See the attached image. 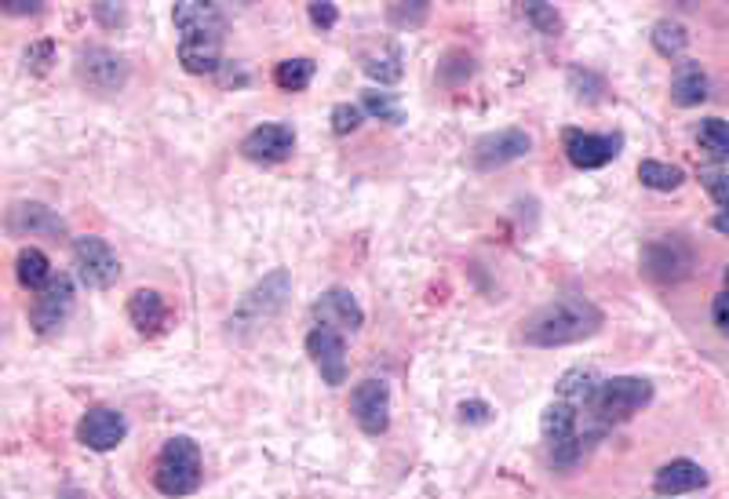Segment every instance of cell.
I'll return each instance as SVG.
<instances>
[{
	"instance_id": "1",
	"label": "cell",
	"mask_w": 729,
	"mask_h": 499,
	"mask_svg": "<svg viewBox=\"0 0 729 499\" xmlns=\"http://www.w3.org/2000/svg\"><path fill=\"white\" fill-rule=\"evenodd\" d=\"M601 324H606V313L587 296H559L522 321V340L529 346H570L592 340Z\"/></svg>"
},
{
	"instance_id": "2",
	"label": "cell",
	"mask_w": 729,
	"mask_h": 499,
	"mask_svg": "<svg viewBox=\"0 0 729 499\" xmlns=\"http://www.w3.org/2000/svg\"><path fill=\"white\" fill-rule=\"evenodd\" d=\"M179 30V63L187 74H212L223 63V33L227 19L216 4L201 0H183L172 11Z\"/></svg>"
},
{
	"instance_id": "3",
	"label": "cell",
	"mask_w": 729,
	"mask_h": 499,
	"mask_svg": "<svg viewBox=\"0 0 729 499\" xmlns=\"http://www.w3.org/2000/svg\"><path fill=\"white\" fill-rule=\"evenodd\" d=\"M653 401V382L642 376H612L601 379L592 398V423L609 431L617 423H628Z\"/></svg>"
},
{
	"instance_id": "4",
	"label": "cell",
	"mask_w": 729,
	"mask_h": 499,
	"mask_svg": "<svg viewBox=\"0 0 729 499\" xmlns=\"http://www.w3.org/2000/svg\"><path fill=\"white\" fill-rule=\"evenodd\" d=\"M201 448L194 437H168L165 448H161L157 456V467H154V485L161 496H172V499H183V496H194L201 489Z\"/></svg>"
},
{
	"instance_id": "5",
	"label": "cell",
	"mask_w": 729,
	"mask_h": 499,
	"mask_svg": "<svg viewBox=\"0 0 729 499\" xmlns=\"http://www.w3.org/2000/svg\"><path fill=\"white\" fill-rule=\"evenodd\" d=\"M288 292H292V277L288 270H274L266 274L263 281L252 288V292L241 299L234 318H230V332H245V329H263L266 321H274L281 313Z\"/></svg>"
},
{
	"instance_id": "6",
	"label": "cell",
	"mask_w": 729,
	"mask_h": 499,
	"mask_svg": "<svg viewBox=\"0 0 729 499\" xmlns=\"http://www.w3.org/2000/svg\"><path fill=\"white\" fill-rule=\"evenodd\" d=\"M74 266H77V281L85 288H96V292H107L121 277V263H118V255H113V248L102 237H91V234L74 241Z\"/></svg>"
},
{
	"instance_id": "7",
	"label": "cell",
	"mask_w": 729,
	"mask_h": 499,
	"mask_svg": "<svg viewBox=\"0 0 729 499\" xmlns=\"http://www.w3.org/2000/svg\"><path fill=\"white\" fill-rule=\"evenodd\" d=\"M532 154V135L522 127H500V132L482 135L471 149V168L474 171H496L511 160H522Z\"/></svg>"
},
{
	"instance_id": "8",
	"label": "cell",
	"mask_w": 729,
	"mask_h": 499,
	"mask_svg": "<svg viewBox=\"0 0 729 499\" xmlns=\"http://www.w3.org/2000/svg\"><path fill=\"white\" fill-rule=\"evenodd\" d=\"M562 149L565 157H570L573 168H606L609 160L620 157L623 149V135L620 132H606V135H595V132H584V127H565L562 132Z\"/></svg>"
},
{
	"instance_id": "9",
	"label": "cell",
	"mask_w": 729,
	"mask_h": 499,
	"mask_svg": "<svg viewBox=\"0 0 729 499\" xmlns=\"http://www.w3.org/2000/svg\"><path fill=\"white\" fill-rule=\"evenodd\" d=\"M77 77L85 88L110 96V91H121L124 80H129V63L110 48H85L77 55Z\"/></svg>"
},
{
	"instance_id": "10",
	"label": "cell",
	"mask_w": 729,
	"mask_h": 499,
	"mask_svg": "<svg viewBox=\"0 0 729 499\" xmlns=\"http://www.w3.org/2000/svg\"><path fill=\"white\" fill-rule=\"evenodd\" d=\"M354 423L362 426L368 437L387 434L390 426V387L384 379H362L351 393Z\"/></svg>"
},
{
	"instance_id": "11",
	"label": "cell",
	"mask_w": 729,
	"mask_h": 499,
	"mask_svg": "<svg viewBox=\"0 0 729 499\" xmlns=\"http://www.w3.org/2000/svg\"><path fill=\"white\" fill-rule=\"evenodd\" d=\"M69 310H74V281H69L66 274H59V277H52V281L41 288L37 299H33V310H30L33 332L52 335L55 329H63V321L69 318Z\"/></svg>"
},
{
	"instance_id": "12",
	"label": "cell",
	"mask_w": 729,
	"mask_h": 499,
	"mask_svg": "<svg viewBox=\"0 0 729 499\" xmlns=\"http://www.w3.org/2000/svg\"><path fill=\"white\" fill-rule=\"evenodd\" d=\"M124 437H129V420H124V412L107 409V404H96V409H88L85 415H80V423H77V441L85 448H91V452L118 448Z\"/></svg>"
},
{
	"instance_id": "13",
	"label": "cell",
	"mask_w": 729,
	"mask_h": 499,
	"mask_svg": "<svg viewBox=\"0 0 729 499\" xmlns=\"http://www.w3.org/2000/svg\"><path fill=\"white\" fill-rule=\"evenodd\" d=\"M307 354L329 387H343L346 382V343L340 332L321 329L318 324V329L307 335Z\"/></svg>"
},
{
	"instance_id": "14",
	"label": "cell",
	"mask_w": 729,
	"mask_h": 499,
	"mask_svg": "<svg viewBox=\"0 0 729 499\" xmlns=\"http://www.w3.org/2000/svg\"><path fill=\"white\" fill-rule=\"evenodd\" d=\"M689 263H693V252L678 234L653 241V245H645L642 252V266L653 281H678V277L689 274Z\"/></svg>"
},
{
	"instance_id": "15",
	"label": "cell",
	"mask_w": 729,
	"mask_h": 499,
	"mask_svg": "<svg viewBox=\"0 0 729 499\" xmlns=\"http://www.w3.org/2000/svg\"><path fill=\"white\" fill-rule=\"evenodd\" d=\"M296 146V132L288 124H259L241 138V154L248 160H259V165H274V160H285Z\"/></svg>"
},
{
	"instance_id": "16",
	"label": "cell",
	"mask_w": 729,
	"mask_h": 499,
	"mask_svg": "<svg viewBox=\"0 0 729 499\" xmlns=\"http://www.w3.org/2000/svg\"><path fill=\"white\" fill-rule=\"evenodd\" d=\"M314 318L321 329L357 332L365 324V310L354 299V292H346V288H329V292H321V299L314 303Z\"/></svg>"
},
{
	"instance_id": "17",
	"label": "cell",
	"mask_w": 729,
	"mask_h": 499,
	"mask_svg": "<svg viewBox=\"0 0 729 499\" xmlns=\"http://www.w3.org/2000/svg\"><path fill=\"white\" fill-rule=\"evenodd\" d=\"M8 230H11L15 237H33V234L63 237V234H66V223L52 212L48 204L19 201V204H11V212H8Z\"/></svg>"
},
{
	"instance_id": "18",
	"label": "cell",
	"mask_w": 729,
	"mask_h": 499,
	"mask_svg": "<svg viewBox=\"0 0 729 499\" xmlns=\"http://www.w3.org/2000/svg\"><path fill=\"white\" fill-rule=\"evenodd\" d=\"M708 485V470L693 459H671L661 470L653 474V489L661 496H686V492H700Z\"/></svg>"
},
{
	"instance_id": "19",
	"label": "cell",
	"mask_w": 729,
	"mask_h": 499,
	"mask_svg": "<svg viewBox=\"0 0 729 499\" xmlns=\"http://www.w3.org/2000/svg\"><path fill=\"white\" fill-rule=\"evenodd\" d=\"M129 321L135 324L139 335L165 332V324H168L165 296L154 292V288H139V292H132V299H129Z\"/></svg>"
},
{
	"instance_id": "20",
	"label": "cell",
	"mask_w": 729,
	"mask_h": 499,
	"mask_svg": "<svg viewBox=\"0 0 729 499\" xmlns=\"http://www.w3.org/2000/svg\"><path fill=\"white\" fill-rule=\"evenodd\" d=\"M704 99H708V74L700 69V63L682 59L675 77H671V102L689 110V107H700Z\"/></svg>"
},
{
	"instance_id": "21",
	"label": "cell",
	"mask_w": 729,
	"mask_h": 499,
	"mask_svg": "<svg viewBox=\"0 0 729 499\" xmlns=\"http://www.w3.org/2000/svg\"><path fill=\"white\" fill-rule=\"evenodd\" d=\"M15 274H19L22 288H30V292H41V288L55 277L48 255H44L41 248H22L15 259Z\"/></svg>"
},
{
	"instance_id": "22",
	"label": "cell",
	"mask_w": 729,
	"mask_h": 499,
	"mask_svg": "<svg viewBox=\"0 0 729 499\" xmlns=\"http://www.w3.org/2000/svg\"><path fill=\"white\" fill-rule=\"evenodd\" d=\"M639 179H642V187L671 193V190H678L682 182H686V171H682L678 165H664V160H642Z\"/></svg>"
},
{
	"instance_id": "23",
	"label": "cell",
	"mask_w": 729,
	"mask_h": 499,
	"mask_svg": "<svg viewBox=\"0 0 729 499\" xmlns=\"http://www.w3.org/2000/svg\"><path fill=\"white\" fill-rule=\"evenodd\" d=\"M653 48L664 55V59H678L682 52H686V44H689V33H686V26L682 22H671V19H661L653 26Z\"/></svg>"
},
{
	"instance_id": "24",
	"label": "cell",
	"mask_w": 729,
	"mask_h": 499,
	"mask_svg": "<svg viewBox=\"0 0 729 499\" xmlns=\"http://www.w3.org/2000/svg\"><path fill=\"white\" fill-rule=\"evenodd\" d=\"M362 110L373 113V118H379V121H387V124H405L401 102L390 96V91H379V88L362 91Z\"/></svg>"
},
{
	"instance_id": "25",
	"label": "cell",
	"mask_w": 729,
	"mask_h": 499,
	"mask_svg": "<svg viewBox=\"0 0 729 499\" xmlns=\"http://www.w3.org/2000/svg\"><path fill=\"white\" fill-rule=\"evenodd\" d=\"M277 88L285 91H303L310 80H314V59H285L274 69Z\"/></svg>"
},
{
	"instance_id": "26",
	"label": "cell",
	"mask_w": 729,
	"mask_h": 499,
	"mask_svg": "<svg viewBox=\"0 0 729 499\" xmlns=\"http://www.w3.org/2000/svg\"><path fill=\"white\" fill-rule=\"evenodd\" d=\"M697 138H700V146L708 149V154H715L719 160H729V121H722V118H704Z\"/></svg>"
},
{
	"instance_id": "27",
	"label": "cell",
	"mask_w": 729,
	"mask_h": 499,
	"mask_svg": "<svg viewBox=\"0 0 729 499\" xmlns=\"http://www.w3.org/2000/svg\"><path fill=\"white\" fill-rule=\"evenodd\" d=\"M365 74L376 77L379 85H395V80L401 77V52L390 44L387 52L379 55H365Z\"/></svg>"
},
{
	"instance_id": "28",
	"label": "cell",
	"mask_w": 729,
	"mask_h": 499,
	"mask_svg": "<svg viewBox=\"0 0 729 499\" xmlns=\"http://www.w3.org/2000/svg\"><path fill=\"white\" fill-rule=\"evenodd\" d=\"M526 19H529L540 33H559V30H562V15H559V11H554L551 4H540V0L526 4Z\"/></svg>"
},
{
	"instance_id": "29",
	"label": "cell",
	"mask_w": 729,
	"mask_h": 499,
	"mask_svg": "<svg viewBox=\"0 0 729 499\" xmlns=\"http://www.w3.org/2000/svg\"><path fill=\"white\" fill-rule=\"evenodd\" d=\"M700 182L711 193V201L729 212V171H700Z\"/></svg>"
},
{
	"instance_id": "30",
	"label": "cell",
	"mask_w": 729,
	"mask_h": 499,
	"mask_svg": "<svg viewBox=\"0 0 729 499\" xmlns=\"http://www.w3.org/2000/svg\"><path fill=\"white\" fill-rule=\"evenodd\" d=\"M362 107H351V102H340V107H332V132L335 135H351L357 124H362Z\"/></svg>"
},
{
	"instance_id": "31",
	"label": "cell",
	"mask_w": 729,
	"mask_h": 499,
	"mask_svg": "<svg viewBox=\"0 0 729 499\" xmlns=\"http://www.w3.org/2000/svg\"><path fill=\"white\" fill-rule=\"evenodd\" d=\"M460 420H464V423H489L493 409L485 401H464V404H460Z\"/></svg>"
},
{
	"instance_id": "32",
	"label": "cell",
	"mask_w": 729,
	"mask_h": 499,
	"mask_svg": "<svg viewBox=\"0 0 729 499\" xmlns=\"http://www.w3.org/2000/svg\"><path fill=\"white\" fill-rule=\"evenodd\" d=\"M310 22H314L318 30H332L335 19H340V11H335V4H310Z\"/></svg>"
},
{
	"instance_id": "33",
	"label": "cell",
	"mask_w": 729,
	"mask_h": 499,
	"mask_svg": "<svg viewBox=\"0 0 729 499\" xmlns=\"http://www.w3.org/2000/svg\"><path fill=\"white\" fill-rule=\"evenodd\" d=\"M711 321L719 324V329L729 335V288H726V292L715 296V303H711Z\"/></svg>"
},
{
	"instance_id": "34",
	"label": "cell",
	"mask_w": 729,
	"mask_h": 499,
	"mask_svg": "<svg viewBox=\"0 0 729 499\" xmlns=\"http://www.w3.org/2000/svg\"><path fill=\"white\" fill-rule=\"evenodd\" d=\"M4 11H11V15H37L41 11V4H26V0H4Z\"/></svg>"
},
{
	"instance_id": "35",
	"label": "cell",
	"mask_w": 729,
	"mask_h": 499,
	"mask_svg": "<svg viewBox=\"0 0 729 499\" xmlns=\"http://www.w3.org/2000/svg\"><path fill=\"white\" fill-rule=\"evenodd\" d=\"M96 15H99L102 22H124V8L113 11L110 4H96Z\"/></svg>"
},
{
	"instance_id": "36",
	"label": "cell",
	"mask_w": 729,
	"mask_h": 499,
	"mask_svg": "<svg viewBox=\"0 0 729 499\" xmlns=\"http://www.w3.org/2000/svg\"><path fill=\"white\" fill-rule=\"evenodd\" d=\"M711 226L719 230V234L729 237V212H719V215H715V219H711Z\"/></svg>"
},
{
	"instance_id": "37",
	"label": "cell",
	"mask_w": 729,
	"mask_h": 499,
	"mask_svg": "<svg viewBox=\"0 0 729 499\" xmlns=\"http://www.w3.org/2000/svg\"><path fill=\"white\" fill-rule=\"evenodd\" d=\"M722 277H726V285H729V266H726V270H722Z\"/></svg>"
}]
</instances>
